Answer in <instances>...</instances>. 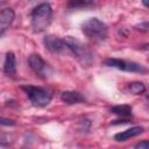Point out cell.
Listing matches in <instances>:
<instances>
[{
    "label": "cell",
    "mask_w": 149,
    "mask_h": 149,
    "mask_svg": "<svg viewBox=\"0 0 149 149\" xmlns=\"http://www.w3.org/2000/svg\"><path fill=\"white\" fill-rule=\"evenodd\" d=\"M51 17H52V9L49 3L42 2L37 5L30 14L31 28L34 29L35 33H41L45 30V28L51 22Z\"/></svg>",
    "instance_id": "cell-1"
},
{
    "label": "cell",
    "mask_w": 149,
    "mask_h": 149,
    "mask_svg": "<svg viewBox=\"0 0 149 149\" xmlns=\"http://www.w3.org/2000/svg\"><path fill=\"white\" fill-rule=\"evenodd\" d=\"M81 31L93 42L105 41L108 36V28L105 22L98 17H90L81 23Z\"/></svg>",
    "instance_id": "cell-2"
},
{
    "label": "cell",
    "mask_w": 149,
    "mask_h": 149,
    "mask_svg": "<svg viewBox=\"0 0 149 149\" xmlns=\"http://www.w3.org/2000/svg\"><path fill=\"white\" fill-rule=\"evenodd\" d=\"M63 42L65 47L73 54V56L83 65H87V66L91 65V63L93 62V54L88 49V47H86L80 40H78L74 36L68 35L63 38Z\"/></svg>",
    "instance_id": "cell-3"
},
{
    "label": "cell",
    "mask_w": 149,
    "mask_h": 149,
    "mask_svg": "<svg viewBox=\"0 0 149 149\" xmlns=\"http://www.w3.org/2000/svg\"><path fill=\"white\" fill-rule=\"evenodd\" d=\"M21 88L24 91L30 102L36 107L48 106L52 99V92L48 88L34 85H23L21 86Z\"/></svg>",
    "instance_id": "cell-4"
},
{
    "label": "cell",
    "mask_w": 149,
    "mask_h": 149,
    "mask_svg": "<svg viewBox=\"0 0 149 149\" xmlns=\"http://www.w3.org/2000/svg\"><path fill=\"white\" fill-rule=\"evenodd\" d=\"M105 65L109 66V68H114L121 71H126V72H136V73H146L147 72V68L143 66L140 63L133 62V61H126V59H121V58H107L105 59Z\"/></svg>",
    "instance_id": "cell-5"
},
{
    "label": "cell",
    "mask_w": 149,
    "mask_h": 149,
    "mask_svg": "<svg viewBox=\"0 0 149 149\" xmlns=\"http://www.w3.org/2000/svg\"><path fill=\"white\" fill-rule=\"evenodd\" d=\"M28 64L30 69L36 73V76L41 78L45 79L49 78V76L51 74V68L38 54H31L28 57Z\"/></svg>",
    "instance_id": "cell-6"
},
{
    "label": "cell",
    "mask_w": 149,
    "mask_h": 149,
    "mask_svg": "<svg viewBox=\"0 0 149 149\" xmlns=\"http://www.w3.org/2000/svg\"><path fill=\"white\" fill-rule=\"evenodd\" d=\"M43 44H44V47L49 50V51H51V52H61L64 48H65V44H64V42H63V38H59L58 36H56V35H47V36H44V38H43Z\"/></svg>",
    "instance_id": "cell-7"
},
{
    "label": "cell",
    "mask_w": 149,
    "mask_h": 149,
    "mask_svg": "<svg viewBox=\"0 0 149 149\" xmlns=\"http://www.w3.org/2000/svg\"><path fill=\"white\" fill-rule=\"evenodd\" d=\"M15 17V13L12 8H3L0 10V36L10 27Z\"/></svg>",
    "instance_id": "cell-8"
},
{
    "label": "cell",
    "mask_w": 149,
    "mask_h": 149,
    "mask_svg": "<svg viewBox=\"0 0 149 149\" xmlns=\"http://www.w3.org/2000/svg\"><path fill=\"white\" fill-rule=\"evenodd\" d=\"M144 132V128L142 126H135V127H132V128H128L123 132H120L118 134L114 135V140L118 141V142H125L132 137H135V136H139L140 134H142Z\"/></svg>",
    "instance_id": "cell-9"
},
{
    "label": "cell",
    "mask_w": 149,
    "mask_h": 149,
    "mask_svg": "<svg viewBox=\"0 0 149 149\" xmlns=\"http://www.w3.org/2000/svg\"><path fill=\"white\" fill-rule=\"evenodd\" d=\"M61 99L68 105L85 102V97L78 91H64L61 95Z\"/></svg>",
    "instance_id": "cell-10"
},
{
    "label": "cell",
    "mask_w": 149,
    "mask_h": 149,
    "mask_svg": "<svg viewBox=\"0 0 149 149\" xmlns=\"http://www.w3.org/2000/svg\"><path fill=\"white\" fill-rule=\"evenodd\" d=\"M3 72L7 76H14L16 73V57L12 51H8L6 54L5 63H3Z\"/></svg>",
    "instance_id": "cell-11"
},
{
    "label": "cell",
    "mask_w": 149,
    "mask_h": 149,
    "mask_svg": "<svg viewBox=\"0 0 149 149\" xmlns=\"http://www.w3.org/2000/svg\"><path fill=\"white\" fill-rule=\"evenodd\" d=\"M111 112L114 113L115 115L120 116V118L126 119V120L132 116V107L129 105H116V106H113L111 108Z\"/></svg>",
    "instance_id": "cell-12"
},
{
    "label": "cell",
    "mask_w": 149,
    "mask_h": 149,
    "mask_svg": "<svg viewBox=\"0 0 149 149\" xmlns=\"http://www.w3.org/2000/svg\"><path fill=\"white\" fill-rule=\"evenodd\" d=\"M94 6L93 0H69L68 7L70 8H88Z\"/></svg>",
    "instance_id": "cell-13"
},
{
    "label": "cell",
    "mask_w": 149,
    "mask_h": 149,
    "mask_svg": "<svg viewBox=\"0 0 149 149\" xmlns=\"http://www.w3.org/2000/svg\"><path fill=\"white\" fill-rule=\"evenodd\" d=\"M128 90L132 94H142L146 91V85L141 81H133V83H129Z\"/></svg>",
    "instance_id": "cell-14"
},
{
    "label": "cell",
    "mask_w": 149,
    "mask_h": 149,
    "mask_svg": "<svg viewBox=\"0 0 149 149\" xmlns=\"http://www.w3.org/2000/svg\"><path fill=\"white\" fill-rule=\"evenodd\" d=\"M0 126H15V122L10 119H7V118H2L0 116Z\"/></svg>",
    "instance_id": "cell-15"
},
{
    "label": "cell",
    "mask_w": 149,
    "mask_h": 149,
    "mask_svg": "<svg viewBox=\"0 0 149 149\" xmlns=\"http://www.w3.org/2000/svg\"><path fill=\"white\" fill-rule=\"evenodd\" d=\"M135 28H136L137 30H141V31H144V33H147V31H148V28H149V26H148V22L146 21V22H143V23H140V24H137Z\"/></svg>",
    "instance_id": "cell-16"
},
{
    "label": "cell",
    "mask_w": 149,
    "mask_h": 149,
    "mask_svg": "<svg viewBox=\"0 0 149 149\" xmlns=\"http://www.w3.org/2000/svg\"><path fill=\"white\" fill-rule=\"evenodd\" d=\"M135 148H137V149H148V148H149V142H148L147 140H144V141L137 143V144L135 146Z\"/></svg>",
    "instance_id": "cell-17"
},
{
    "label": "cell",
    "mask_w": 149,
    "mask_h": 149,
    "mask_svg": "<svg viewBox=\"0 0 149 149\" xmlns=\"http://www.w3.org/2000/svg\"><path fill=\"white\" fill-rule=\"evenodd\" d=\"M142 3H143L144 7H148V5H149V3H148V0H142Z\"/></svg>",
    "instance_id": "cell-18"
}]
</instances>
